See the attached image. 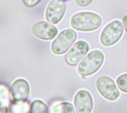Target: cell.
<instances>
[{"mask_svg":"<svg viewBox=\"0 0 127 113\" xmlns=\"http://www.w3.org/2000/svg\"><path fill=\"white\" fill-rule=\"evenodd\" d=\"M8 98V93L7 89L4 86H0V100H5L6 101Z\"/></svg>","mask_w":127,"mask_h":113,"instance_id":"cell-15","label":"cell"},{"mask_svg":"<svg viewBox=\"0 0 127 113\" xmlns=\"http://www.w3.org/2000/svg\"><path fill=\"white\" fill-rule=\"evenodd\" d=\"M77 34L74 31L68 29L62 31L51 45L52 52L57 55L65 54L77 39Z\"/></svg>","mask_w":127,"mask_h":113,"instance_id":"cell-4","label":"cell"},{"mask_svg":"<svg viewBox=\"0 0 127 113\" xmlns=\"http://www.w3.org/2000/svg\"><path fill=\"white\" fill-rule=\"evenodd\" d=\"M93 0H75L77 5L80 7H84L90 5Z\"/></svg>","mask_w":127,"mask_h":113,"instance_id":"cell-17","label":"cell"},{"mask_svg":"<svg viewBox=\"0 0 127 113\" xmlns=\"http://www.w3.org/2000/svg\"><path fill=\"white\" fill-rule=\"evenodd\" d=\"M66 9V4L63 0H52L46 10V20L53 24H58L64 15Z\"/></svg>","mask_w":127,"mask_h":113,"instance_id":"cell-6","label":"cell"},{"mask_svg":"<svg viewBox=\"0 0 127 113\" xmlns=\"http://www.w3.org/2000/svg\"><path fill=\"white\" fill-rule=\"evenodd\" d=\"M123 24L125 27V28L127 31V15H125L124 17V18L123 19Z\"/></svg>","mask_w":127,"mask_h":113,"instance_id":"cell-19","label":"cell"},{"mask_svg":"<svg viewBox=\"0 0 127 113\" xmlns=\"http://www.w3.org/2000/svg\"><path fill=\"white\" fill-rule=\"evenodd\" d=\"M74 105L77 113H91L94 101L90 92L84 90L78 91L74 98Z\"/></svg>","mask_w":127,"mask_h":113,"instance_id":"cell-8","label":"cell"},{"mask_svg":"<svg viewBox=\"0 0 127 113\" xmlns=\"http://www.w3.org/2000/svg\"><path fill=\"white\" fill-rule=\"evenodd\" d=\"M8 109L6 102L0 100V113H8Z\"/></svg>","mask_w":127,"mask_h":113,"instance_id":"cell-18","label":"cell"},{"mask_svg":"<svg viewBox=\"0 0 127 113\" xmlns=\"http://www.w3.org/2000/svg\"><path fill=\"white\" fill-rule=\"evenodd\" d=\"M116 83L122 91L127 93V74L120 76L116 79Z\"/></svg>","mask_w":127,"mask_h":113,"instance_id":"cell-14","label":"cell"},{"mask_svg":"<svg viewBox=\"0 0 127 113\" xmlns=\"http://www.w3.org/2000/svg\"><path fill=\"white\" fill-rule=\"evenodd\" d=\"M96 87L99 93L107 100L115 101L120 95L114 81L109 76L99 77L96 81Z\"/></svg>","mask_w":127,"mask_h":113,"instance_id":"cell-5","label":"cell"},{"mask_svg":"<svg viewBox=\"0 0 127 113\" xmlns=\"http://www.w3.org/2000/svg\"><path fill=\"white\" fill-rule=\"evenodd\" d=\"M32 31L37 37L44 40L54 39L58 33L56 27L45 21L36 23L33 26Z\"/></svg>","mask_w":127,"mask_h":113,"instance_id":"cell-9","label":"cell"},{"mask_svg":"<svg viewBox=\"0 0 127 113\" xmlns=\"http://www.w3.org/2000/svg\"><path fill=\"white\" fill-rule=\"evenodd\" d=\"M50 113H75V110L71 104L64 102L53 108Z\"/></svg>","mask_w":127,"mask_h":113,"instance_id":"cell-11","label":"cell"},{"mask_svg":"<svg viewBox=\"0 0 127 113\" xmlns=\"http://www.w3.org/2000/svg\"><path fill=\"white\" fill-rule=\"evenodd\" d=\"M30 113H49V110L43 101L36 100L31 106Z\"/></svg>","mask_w":127,"mask_h":113,"instance_id":"cell-13","label":"cell"},{"mask_svg":"<svg viewBox=\"0 0 127 113\" xmlns=\"http://www.w3.org/2000/svg\"><path fill=\"white\" fill-rule=\"evenodd\" d=\"M102 24L101 17L91 12H81L74 15L71 19L73 28L82 32H90L97 30Z\"/></svg>","mask_w":127,"mask_h":113,"instance_id":"cell-1","label":"cell"},{"mask_svg":"<svg viewBox=\"0 0 127 113\" xmlns=\"http://www.w3.org/2000/svg\"><path fill=\"white\" fill-rule=\"evenodd\" d=\"M104 61V55L101 51H92L78 65L79 74L82 76H88L95 74L101 67Z\"/></svg>","mask_w":127,"mask_h":113,"instance_id":"cell-2","label":"cell"},{"mask_svg":"<svg viewBox=\"0 0 127 113\" xmlns=\"http://www.w3.org/2000/svg\"><path fill=\"white\" fill-rule=\"evenodd\" d=\"M64 1H68V0H64Z\"/></svg>","mask_w":127,"mask_h":113,"instance_id":"cell-20","label":"cell"},{"mask_svg":"<svg viewBox=\"0 0 127 113\" xmlns=\"http://www.w3.org/2000/svg\"><path fill=\"white\" fill-rule=\"evenodd\" d=\"M24 4L28 7H33L36 6L41 0H23Z\"/></svg>","mask_w":127,"mask_h":113,"instance_id":"cell-16","label":"cell"},{"mask_svg":"<svg viewBox=\"0 0 127 113\" xmlns=\"http://www.w3.org/2000/svg\"><path fill=\"white\" fill-rule=\"evenodd\" d=\"M29 104L26 102H15L10 107V113H28Z\"/></svg>","mask_w":127,"mask_h":113,"instance_id":"cell-12","label":"cell"},{"mask_svg":"<svg viewBox=\"0 0 127 113\" xmlns=\"http://www.w3.org/2000/svg\"><path fill=\"white\" fill-rule=\"evenodd\" d=\"M89 50V44L84 41H79L66 54L65 56L66 62L72 66L77 65L87 55Z\"/></svg>","mask_w":127,"mask_h":113,"instance_id":"cell-7","label":"cell"},{"mask_svg":"<svg viewBox=\"0 0 127 113\" xmlns=\"http://www.w3.org/2000/svg\"><path fill=\"white\" fill-rule=\"evenodd\" d=\"M124 33L122 23L115 20L109 23L104 29L100 36L101 43L106 46H110L117 43Z\"/></svg>","mask_w":127,"mask_h":113,"instance_id":"cell-3","label":"cell"},{"mask_svg":"<svg viewBox=\"0 0 127 113\" xmlns=\"http://www.w3.org/2000/svg\"><path fill=\"white\" fill-rule=\"evenodd\" d=\"M29 85L23 79L15 80L10 88V93L15 102L25 101L29 96Z\"/></svg>","mask_w":127,"mask_h":113,"instance_id":"cell-10","label":"cell"}]
</instances>
